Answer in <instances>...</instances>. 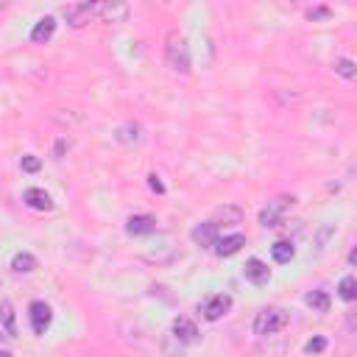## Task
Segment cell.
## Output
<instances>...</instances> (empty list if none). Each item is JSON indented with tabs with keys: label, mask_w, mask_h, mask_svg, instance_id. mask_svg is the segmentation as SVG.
Wrapping results in <instances>:
<instances>
[{
	"label": "cell",
	"mask_w": 357,
	"mask_h": 357,
	"mask_svg": "<svg viewBox=\"0 0 357 357\" xmlns=\"http://www.w3.org/2000/svg\"><path fill=\"white\" fill-rule=\"evenodd\" d=\"M162 354H165V357H185V352H182V343H176L173 338H168V341L162 343Z\"/></svg>",
	"instance_id": "cell-24"
},
{
	"label": "cell",
	"mask_w": 357,
	"mask_h": 357,
	"mask_svg": "<svg viewBox=\"0 0 357 357\" xmlns=\"http://www.w3.org/2000/svg\"><path fill=\"white\" fill-rule=\"evenodd\" d=\"M36 257L31 254V251H20V254H14L12 257V271L14 274H34L36 271Z\"/></svg>",
	"instance_id": "cell-17"
},
{
	"label": "cell",
	"mask_w": 357,
	"mask_h": 357,
	"mask_svg": "<svg viewBox=\"0 0 357 357\" xmlns=\"http://www.w3.org/2000/svg\"><path fill=\"white\" fill-rule=\"evenodd\" d=\"M0 324H3V330H6V335H17V321H14V307H12V301L9 299H3L0 301Z\"/></svg>",
	"instance_id": "cell-19"
},
{
	"label": "cell",
	"mask_w": 357,
	"mask_h": 357,
	"mask_svg": "<svg viewBox=\"0 0 357 357\" xmlns=\"http://www.w3.org/2000/svg\"><path fill=\"white\" fill-rule=\"evenodd\" d=\"M23 201H25V207H31V209H36V212H51V209H54L51 193H45L42 187H28V190L23 193Z\"/></svg>",
	"instance_id": "cell-13"
},
{
	"label": "cell",
	"mask_w": 357,
	"mask_h": 357,
	"mask_svg": "<svg viewBox=\"0 0 357 357\" xmlns=\"http://www.w3.org/2000/svg\"><path fill=\"white\" fill-rule=\"evenodd\" d=\"M293 204H296L293 196H279V198H274V201H268V204L260 209V227H265V229L279 227L282 218H285V212H288Z\"/></svg>",
	"instance_id": "cell-3"
},
{
	"label": "cell",
	"mask_w": 357,
	"mask_h": 357,
	"mask_svg": "<svg viewBox=\"0 0 357 357\" xmlns=\"http://www.w3.org/2000/svg\"><path fill=\"white\" fill-rule=\"evenodd\" d=\"M128 14H131V6L128 3H98V20L101 23H109V25H117V23H126L128 20Z\"/></svg>",
	"instance_id": "cell-9"
},
{
	"label": "cell",
	"mask_w": 357,
	"mask_h": 357,
	"mask_svg": "<svg viewBox=\"0 0 357 357\" xmlns=\"http://www.w3.org/2000/svg\"><path fill=\"white\" fill-rule=\"evenodd\" d=\"M332 70H335L341 78H346V81H352V78L357 76V65H354L352 59H346V56H338V59L332 62Z\"/></svg>",
	"instance_id": "cell-21"
},
{
	"label": "cell",
	"mask_w": 357,
	"mask_h": 357,
	"mask_svg": "<svg viewBox=\"0 0 357 357\" xmlns=\"http://www.w3.org/2000/svg\"><path fill=\"white\" fill-rule=\"evenodd\" d=\"M332 232H335V229L330 227V223L319 229V251H324V246H327V240H330V235H332Z\"/></svg>",
	"instance_id": "cell-27"
},
{
	"label": "cell",
	"mask_w": 357,
	"mask_h": 357,
	"mask_svg": "<svg viewBox=\"0 0 357 357\" xmlns=\"http://www.w3.org/2000/svg\"><path fill=\"white\" fill-rule=\"evenodd\" d=\"M243 277H246L251 285L262 288V285H268V279H271V268H268L262 260L251 257V260H246V265H243Z\"/></svg>",
	"instance_id": "cell-11"
},
{
	"label": "cell",
	"mask_w": 357,
	"mask_h": 357,
	"mask_svg": "<svg viewBox=\"0 0 357 357\" xmlns=\"http://www.w3.org/2000/svg\"><path fill=\"white\" fill-rule=\"evenodd\" d=\"M54 34H56V17L45 14V17H39L36 25L31 28V42L45 45V42H51V39H54Z\"/></svg>",
	"instance_id": "cell-14"
},
{
	"label": "cell",
	"mask_w": 357,
	"mask_h": 357,
	"mask_svg": "<svg viewBox=\"0 0 357 357\" xmlns=\"http://www.w3.org/2000/svg\"><path fill=\"white\" fill-rule=\"evenodd\" d=\"M288 324H290V316H288V310H282V307H262L254 316V332L262 335V338L265 335H277Z\"/></svg>",
	"instance_id": "cell-2"
},
{
	"label": "cell",
	"mask_w": 357,
	"mask_h": 357,
	"mask_svg": "<svg viewBox=\"0 0 357 357\" xmlns=\"http://www.w3.org/2000/svg\"><path fill=\"white\" fill-rule=\"evenodd\" d=\"M148 187H151L154 193H165V185L159 182V176H157V173H151V176H148Z\"/></svg>",
	"instance_id": "cell-28"
},
{
	"label": "cell",
	"mask_w": 357,
	"mask_h": 357,
	"mask_svg": "<svg viewBox=\"0 0 357 357\" xmlns=\"http://www.w3.org/2000/svg\"><path fill=\"white\" fill-rule=\"evenodd\" d=\"M170 338H173L176 343H182V346H190V343H198V341H201V332H198V327H196L193 319L178 316V319H173Z\"/></svg>",
	"instance_id": "cell-6"
},
{
	"label": "cell",
	"mask_w": 357,
	"mask_h": 357,
	"mask_svg": "<svg viewBox=\"0 0 357 357\" xmlns=\"http://www.w3.org/2000/svg\"><path fill=\"white\" fill-rule=\"evenodd\" d=\"M67 148H70V140H67V137H59V140H56V151H54V154H56V159H62Z\"/></svg>",
	"instance_id": "cell-29"
},
{
	"label": "cell",
	"mask_w": 357,
	"mask_h": 357,
	"mask_svg": "<svg viewBox=\"0 0 357 357\" xmlns=\"http://www.w3.org/2000/svg\"><path fill=\"white\" fill-rule=\"evenodd\" d=\"M332 17V9H327V6H316V9H307V20H330Z\"/></svg>",
	"instance_id": "cell-26"
},
{
	"label": "cell",
	"mask_w": 357,
	"mask_h": 357,
	"mask_svg": "<svg viewBox=\"0 0 357 357\" xmlns=\"http://www.w3.org/2000/svg\"><path fill=\"white\" fill-rule=\"evenodd\" d=\"M327 346H330V341L324 335H316L304 343V354H321V352H327Z\"/></svg>",
	"instance_id": "cell-23"
},
{
	"label": "cell",
	"mask_w": 357,
	"mask_h": 357,
	"mask_svg": "<svg viewBox=\"0 0 357 357\" xmlns=\"http://www.w3.org/2000/svg\"><path fill=\"white\" fill-rule=\"evenodd\" d=\"M95 14H98V3H73V6H65V20L73 28H84Z\"/></svg>",
	"instance_id": "cell-7"
},
{
	"label": "cell",
	"mask_w": 357,
	"mask_h": 357,
	"mask_svg": "<svg viewBox=\"0 0 357 357\" xmlns=\"http://www.w3.org/2000/svg\"><path fill=\"white\" fill-rule=\"evenodd\" d=\"M190 240H193L196 246H201V249H212V246H215V240H218V229L212 227L209 220L196 223V227L190 229Z\"/></svg>",
	"instance_id": "cell-15"
},
{
	"label": "cell",
	"mask_w": 357,
	"mask_h": 357,
	"mask_svg": "<svg viewBox=\"0 0 357 357\" xmlns=\"http://www.w3.org/2000/svg\"><path fill=\"white\" fill-rule=\"evenodd\" d=\"M338 296L352 304V301L357 299V279H354V277H343L341 285H338Z\"/></svg>",
	"instance_id": "cell-22"
},
{
	"label": "cell",
	"mask_w": 357,
	"mask_h": 357,
	"mask_svg": "<svg viewBox=\"0 0 357 357\" xmlns=\"http://www.w3.org/2000/svg\"><path fill=\"white\" fill-rule=\"evenodd\" d=\"M243 246H246V238H243V235H227V238H218V240H215L212 251H215L218 257H232V254H238Z\"/></svg>",
	"instance_id": "cell-16"
},
{
	"label": "cell",
	"mask_w": 357,
	"mask_h": 357,
	"mask_svg": "<svg viewBox=\"0 0 357 357\" xmlns=\"http://www.w3.org/2000/svg\"><path fill=\"white\" fill-rule=\"evenodd\" d=\"M146 137V128L140 123H134V120H126L115 128V140L123 143V146H140Z\"/></svg>",
	"instance_id": "cell-10"
},
{
	"label": "cell",
	"mask_w": 357,
	"mask_h": 357,
	"mask_svg": "<svg viewBox=\"0 0 357 357\" xmlns=\"http://www.w3.org/2000/svg\"><path fill=\"white\" fill-rule=\"evenodd\" d=\"M28 321H31L34 335H45L54 324V310L45 301H31L28 304Z\"/></svg>",
	"instance_id": "cell-5"
},
{
	"label": "cell",
	"mask_w": 357,
	"mask_h": 357,
	"mask_svg": "<svg viewBox=\"0 0 357 357\" xmlns=\"http://www.w3.org/2000/svg\"><path fill=\"white\" fill-rule=\"evenodd\" d=\"M165 62L173 73H182V76H187L193 70V56H190V45H187L185 34L170 31L165 36Z\"/></svg>",
	"instance_id": "cell-1"
},
{
	"label": "cell",
	"mask_w": 357,
	"mask_h": 357,
	"mask_svg": "<svg viewBox=\"0 0 357 357\" xmlns=\"http://www.w3.org/2000/svg\"><path fill=\"white\" fill-rule=\"evenodd\" d=\"M126 232L131 238H146V235H154L157 232V218L154 215H131L126 220Z\"/></svg>",
	"instance_id": "cell-12"
},
{
	"label": "cell",
	"mask_w": 357,
	"mask_h": 357,
	"mask_svg": "<svg viewBox=\"0 0 357 357\" xmlns=\"http://www.w3.org/2000/svg\"><path fill=\"white\" fill-rule=\"evenodd\" d=\"M304 304L312 307L316 312H330V296H327L324 290H310V293L304 296Z\"/></svg>",
	"instance_id": "cell-20"
},
{
	"label": "cell",
	"mask_w": 357,
	"mask_h": 357,
	"mask_svg": "<svg viewBox=\"0 0 357 357\" xmlns=\"http://www.w3.org/2000/svg\"><path fill=\"white\" fill-rule=\"evenodd\" d=\"M232 304H235V301H232L229 293H212L198 310H201V316H204L207 321H220V319L232 310Z\"/></svg>",
	"instance_id": "cell-4"
},
{
	"label": "cell",
	"mask_w": 357,
	"mask_h": 357,
	"mask_svg": "<svg viewBox=\"0 0 357 357\" xmlns=\"http://www.w3.org/2000/svg\"><path fill=\"white\" fill-rule=\"evenodd\" d=\"M240 220H243V209L238 204H223V207H218L209 215V223H212L215 229H220V227H238Z\"/></svg>",
	"instance_id": "cell-8"
},
{
	"label": "cell",
	"mask_w": 357,
	"mask_h": 357,
	"mask_svg": "<svg viewBox=\"0 0 357 357\" xmlns=\"http://www.w3.org/2000/svg\"><path fill=\"white\" fill-rule=\"evenodd\" d=\"M271 257H274V262H279V265L290 262V260L296 257V246H293V240H277V243L271 246Z\"/></svg>",
	"instance_id": "cell-18"
},
{
	"label": "cell",
	"mask_w": 357,
	"mask_h": 357,
	"mask_svg": "<svg viewBox=\"0 0 357 357\" xmlns=\"http://www.w3.org/2000/svg\"><path fill=\"white\" fill-rule=\"evenodd\" d=\"M20 168H23L25 173H36V170L42 168V162H39V157H34V154H25V157L20 159Z\"/></svg>",
	"instance_id": "cell-25"
},
{
	"label": "cell",
	"mask_w": 357,
	"mask_h": 357,
	"mask_svg": "<svg viewBox=\"0 0 357 357\" xmlns=\"http://www.w3.org/2000/svg\"><path fill=\"white\" fill-rule=\"evenodd\" d=\"M0 357H14L12 352H6V349H0Z\"/></svg>",
	"instance_id": "cell-30"
}]
</instances>
